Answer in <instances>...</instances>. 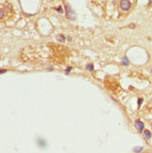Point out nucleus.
I'll return each mask as SVG.
<instances>
[{"label":"nucleus","instance_id":"20e7f679","mask_svg":"<svg viewBox=\"0 0 152 153\" xmlns=\"http://www.w3.org/2000/svg\"><path fill=\"white\" fill-rule=\"evenodd\" d=\"M144 137H145V139L146 140H149L151 138V132L148 130H146L144 131Z\"/></svg>","mask_w":152,"mask_h":153},{"label":"nucleus","instance_id":"39448f33","mask_svg":"<svg viewBox=\"0 0 152 153\" xmlns=\"http://www.w3.org/2000/svg\"><path fill=\"white\" fill-rule=\"evenodd\" d=\"M133 152L135 153H140L143 150V148H141V147H135V148H133Z\"/></svg>","mask_w":152,"mask_h":153},{"label":"nucleus","instance_id":"f257e3e1","mask_svg":"<svg viewBox=\"0 0 152 153\" xmlns=\"http://www.w3.org/2000/svg\"><path fill=\"white\" fill-rule=\"evenodd\" d=\"M66 12H67V17L70 19V20H74L75 19V13L71 9L70 5H67L66 6Z\"/></svg>","mask_w":152,"mask_h":153},{"label":"nucleus","instance_id":"0eeeda50","mask_svg":"<svg viewBox=\"0 0 152 153\" xmlns=\"http://www.w3.org/2000/svg\"><path fill=\"white\" fill-rule=\"evenodd\" d=\"M57 39L58 40V41H59V42H65V39H66V38L64 37L63 35H61V34H60V35H58V36H57Z\"/></svg>","mask_w":152,"mask_h":153},{"label":"nucleus","instance_id":"ddd939ff","mask_svg":"<svg viewBox=\"0 0 152 153\" xmlns=\"http://www.w3.org/2000/svg\"><path fill=\"white\" fill-rule=\"evenodd\" d=\"M149 6H150V7H152V0H149Z\"/></svg>","mask_w":152,"mask_h":153},{"label":"nucleus","instance_id":"6e6552de","mask_svg":"<svg viewBox=\"0 0 152 153\" xmlns=\"http://www.w3.org/2000/svg\"><path fill=\"white\" fill-rule=\"evenodd\" d=\"M86 70H94V67H93V65H92V64H89V65L86 66Z\"/></svg>","mask_w":152,"mask_h":153},{"label":"nucleus","instance_id":"4468645a","mask_svg":"<svg viewBox=\"0 0 152 153\" xmlns=\"http://www.w3.org/2000/svg\"><path fill=\"white\" fill-rule=\"evenodd\" d=\"M58 11H59V12H62V10H61V8H60V7H59V8H58Z\"/></svg>","mask_w":152,"mask_h":153},{"label":"nucleus","instance_id":"9b49d317","mask_svg":"<svg viewBox=\"0 0 152 153\" xmlns=\"http://www.w3.org/2000/svg\"><path fill=\"white\" fill-rule=\"evenodd\" d=\"M71 70V67H68V68H67V70H66V73H69V72H70Z\"/></svg>","mask_w":152,"mask_h":153},{"label":"nucleus","instance_id":"9d476101","mask_svg":"<svg viewBox=\"0 0 152 153\" xmlns=\"http://www.w3.org/2000/svg\"><path fill=\"white\" fill-rule=\"evenodd\" d=\"M0 16H1V18L4 17V10L3 9H1V11H0Z\"/></svg>","mask_w":152,"mask_h":153},{"label":"nucleus","instance_id":"f8f14e48","mask_svg":"<svg viewBox=\"0 0 152 153\" xmlns=\"http://www.w3.org/2000/svg\"><path fill=\"white\" fill-rule=\"evenodd\" d=\"M6 71H7L6 70H2L1 71H0V73H1V74H3V73H4V72H6Z\"/></svg>","mask_w":152,"mask_h":153},{"label":"nucleus","instance_id":"423d86ee","mask_svg":"<svg viewBox=\"0 0 152 153\" xmlns=\"http://www.w3.org/2000/svg\"><path fill=\"white\" fill-rule=\"evenodd\" d=\"M129 59H128V57H123V59H122V64H123L124 66H128L129 65Z\"/></svg>","mask_w":152,"mask_h":153},{"label":"nucleus","instance_id":"f03ea898","mask_svg":"<svg viewBox=\"0 0 152 153\" xmlns=\"http://www.w3.org/2000/svg\"><path fill=\"white\" fill-rule=\"evenodd\" d=\"M120 7L123 10H129L130 8H131V2L129 0H121Z\"/></svg>","mask_w":152,"mask_h":153},{"label":"nucleus","instance_id":"7ed1b4c3","mask_svg":"<svg viewBox=\"0 0 152 153\" xmlns=\"http://www.w3.org/2000/svg\"><path fill=\"white\" fill-rule=\"evenodd\" d=\"M134 125H135V128L137 129L140 132L141 131H143V130H144V127H145V125H144V123H143L141 120H136L135 121V123H134Z\"/></svg>","mask_w":152,"mask_h":153},{"label":"nucleus","instance_id":"1a4fd4ad","mask_svg":"<svg viewBox=\"0 0 152 153\" xmlns=\"http://www.w3.org/2000/svg\"><path fill=\"white\" fill-rule=\"evenodd\" d=\"M143 102V99L142 98H140V99H138V105H141V103Z\"/></svg>","mask_w":152,"mask_h":153}]
</instances>
